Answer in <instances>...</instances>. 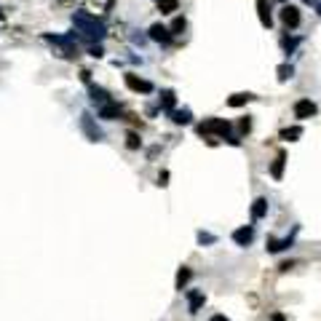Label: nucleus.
<instances>
[{"instance_id":"14","label":"nucleus","mask_w":321,"mask_h":321,"mask_svg":"<svg viewBox=\"0 0 321 321\" xmlns=\"http://www.w3.org/2000/svg\"><path fill=\"white\" fill-rule=\"evenodd\" d=\"M254 97H252V94H233V97L228 99V105L230 107H241V105H246V102H252Z\"/></svg>"},{"instance_id":"15","label":"nucleus","mask_w":321,"mask_h":321,"mask_svg":"<svg viewBox=\"0 0 321 321\" xmlns=\"http://www.w3.org/2000/svg\"><path fill=\"white\" fill-rule=\"evenodd\" d=\"M286 246H292V238H286V241H276V238H268V252H281V249H286Z\"/></svg>"},{"instance_id":"4","label":"nucleus","mask_w":321,"mask_h":321,"mask_svg":"<svg viewBox=\"0 0 321 321\" xmlns=\"http://www.w3.org/2000/svg\"><path fill=\"white\" fill-rule=\"evenodd\" d=\"M281 22H284L289 30H294L300 25V9H297V6H284V9H281Z\"/></svg>"},{"instance_id":"10","label":"nucleus","mask_w":321,"mask_h":321,"mask_svg":"<svg viewBox=\"0 0 321 321\" xmlns=\"http://www.w3.org/2000/svg\"><path fill=\"white\" fill-rule=\"evenodd\" d=\"M257 14H260L262 27H270V25H273V17H270V6H268V0H257Z\"/></svg>"},{"instance_id":"2","label":"nucleus","mask_w":321,"mask_h":321,"mask_svg":"<svg viewBox=\"0 0 321 321\" xmlns=\"http://www.w3.org/2000/svg\"><path fill=\"white\" fill-rule=\"evenodd\" d=\"M228 131H230V123L222 121V118H209V121L198 123V134H201V137H209V134L228 137Z\"/></svg>"},{"instance_id":"19","label":"nucleus","mask_w":321,"mask_h":321,"mask_svg":"<svg viewBox=\"0 0 321 321\" xmlns=\"http://www.w3.org/2000/svg\"><path fill=\"white\" fill-rule=\"evenodd\" d=\"M126 147H129V150H137V147H142V139H139L137 131H129V134H126Z\"/></svg>"},{"instance_id":"28","label":"nucleus","mask_w":321,"mask_h":321,"mask_svg":"<svg viewBox=\"0 0 321 321\" xmlns=\"http://www.w3.org/2000/svg\"><path fill=\"white\" fill-rule=\"evenodd\" d=\"M270 321H286V318H284V313H273Z\"/></svg>"},{"instance_id":"18","label":"nucleus","mask_w":321,"mask_h":321,"mask_svg":"<svg viewBox=\"0 0 321 321\" xmlns=\"http://www.w3.org/2000/svg\"><path fill=\"white\" fill-rule=\"evenodd\" d=\"M302 137V129H284V131H281V139H286V142H294V139H300Z\"/></svg>"},{"instance_id":"21","label":"nucleus","mask_w":321,"mask_h":321,"mask_svg":"<svg viewBox=\"0 0 321 321\" xmlns=\"http://www.w3.org/2000/svg\"><path fill=\"white\" fill-rule=\"evenodd\" d=\"M171 121L174 123H190V110H171Z\"/></svg>"},{"instance_id":"1","label":"nucleus","mask_w":321,"mask_h":321,"mask_svg":"<svg viewBox=\"0 0 321 321\" xmlns=\"http://www.w3.org/2000/svg\"><path fill=\"white\" fill-rule=\"evenodd\" d=\"M73 22H75V27L81 30L83 35H89V38H102L105 35V25L97 22L94 17H89V14H75Z\"/></svg>"},{"instance_id":"26","label":"nucleus","mask_w":321,"mask_h":321,"mask_svg":"<svg viewBox=\"0 0 321 321\" xmlns=\"http://www.w3.org/2000/svg\"><path fill=\"white\" fill-rule=\"evenodd\" d=\"M158 185H169V171H161L158 174Z\"/></svg>"},{"instance_id":"23","label":"nucleus","mask_w":321,"mask_h":321,"mask_svg":"<svg viewBox=\"0 0 321 321\" xmlns=\"http://www.w3.org/2000/svg\"><path fill=\"white\" fill-rule=\"evenodd\" d=\"M286 78H292V67H289V65H281V67H278V81H286Z\"/></svg>"},{"instance_id":"25","label":"nucleus","mask_w":321,"mask_h":321,"mask_svg":"<svg viewBox=\"0 0 321 321\" xmlns=\"http://www.w3.org/2000/svg\"><path fill=\"white\" fill-rule=\"evenodd\" d=\"M238 126H241V131H244V134H246V131H249V129H252V121H249V118H244V121H241V123H238Z\"/></svg>"},{"instance_id":"17","label":"nucleus","mask_w":321,"mask_h":321,"mask_svg":"<svg viewBox=\"0 0 321 321\" xmlns=\"http://www.w3.org/2000/svg\"><path fill=\"white\" fill-rule=\"evenodd\" d=\"M91 99L99 102V105H107V91L99 89V86H91Z\"/></svg>"},{"instance_id":"12","label":"nucleus","mask_w":321,"mask_h":321,"mask_svg":"<svg viewBox=\"0 0 321 321\" xmlns=\"http://www.w3.org/2000/svg\"><path fill=\"white\" fill-rule=\"evenodd\" d=\"M155 3H158L161 14H174L179 9V0H155Z\"/></svg>"},{"instance_id":"6","label":"nucleus","mask_w":321,"mask_h":321,"mask_svg":"<svg viewBox=\"0 0 321 321\" xmlns=\"http://www.w3.org/2000/svg\"><path fill=\"white\" fill-rule=\"evenodd\" d=\"M316 110H318V107L313 105L310 99H300L294 105V115H297V118H310V115H316Z\"/></svg>"},{"instance_id":"24","label":"nucleus","mask_w":321,"mask_h":321,"mask_svg":"<svg viewBox=\"0 0 321 321\" xmlns=\"http://www.w3.org/2000/svg\"><path fill=\"white\" fill-rule=\"evenodd\" d=\"M182 30H185V19H182V17H177V19H174V25H171V33H182Z\"/></svg>"},{"instance_id":"9","label":"nucleus","mask_w":321,"mask_h":321,"mask_svg":"<svg viewBox=\"0 0 321 321\" xmlns=\"http://www.w3.org/2000/svg\"><path fill=\"white\" fill-rule=\"evenodd\" d=\"M99 118H105V121H115V118H121V107H118V105H113V102H107V105H102V107H99Z\"/></svg>"},{"instance_id":"20","label":"nucleus","mask_w":321,"mask_h":321,"mask_svg":"<svg viewBox=\"0 0 321 321\" xmlns=\"http://www.w3.org/2000/svg\"><path fill=\"white\" fill-rule=\"evenodd\" d=\"M174 102H177V99H174V91H163V94H161V105L166 107L169 113L174 110Z\"/></svg>"},{"instance_id":"13","label":"nucleus","mask_w":321,"mask_h":321,"mask_svg":"<svg viewBox=\"0 0 321 321\" xmlns=\"http://www.w3.org/2000/svg\"><path fill=\"white\" fill-rule=\"evenodd\" d=\"M265 211H268V201H265V198H257L254 206H252V217H254V220H260V217H265Z\"/></svg>"},{"instance_id":"22","label":"nucleus","mask_w":321,"mask_h":321,"mask_svg":"<svg viewBox=\"0 0 321 321\" xmlns=\"http://www.w3.org/2000/svg\"><path fill=\"white\" fill-rule=\"evenodd\" d=\"M201 305H203V294H198V292H193V294H190V310L195 313V310L201 308Z\"/></svg>"},{"instance_id":"7","label":"nucleus","mask_w":321,"mask_h":321,"mask_svg":"<svg viewBox=\"0 0 321 321\" xmlns=\"http://www.w3.org/2000/svg\"><path fill=\"white\" fill-rule=\"evenodd\" d=\"M150 38H153L155 43H169L171 41V30L163 27V25H153L150 27Z\"/></svg>"},{"instance_id":"31","label":"nucleus","mask_w":321,"mask_h":321,"mask_svg":"<svg viewBox=\"0 0 321 321\" xmlns=\"http://www.w3.org/2000/svg\"><path fill=\"white\" fill-rule=\"evenodd\" d=\"M318 14H321V6H318Z\"/></svg>"},{"instance_id":"5","label":"nucleus","mask_w":321,"mask_h":321,"mask_svg":"<svg viewBox=\"0 0 321 321\" xmlns=\"http://www.w3.org/2000/svg\"><path fill=\"white\" fill-rule=\"evenodd\" d=\"M81 126H83L86 134H89L91 142H99V139H102V131H99L97 126H94V121H91V115H89V113H83V115H81Z\"/></svg>"},{"instance_id":"27","label":"nucleus","mask_w":321,"mask_h":321,"mask_svg":"<svg viewBox=\"0 0 321 321\" xmlns=\"http://www.w3.org/2000/svg\"><path fill=\"white\" fill-rule=\"evenodd\" d=\"M89 54H91V57H102V46H91Z\"/></svg>"},{"instance_id":"29","label":"nucleus","mask_w":321,"mask_h":321,"mask_svg":"<svg viewBox=\"0 0 321 321\" xmlns=\"http://www.w3.org/2000/svg\"><path fill=\"white\" fill-rule=\"evenodd\" d=\"M211 321H230V318H225V316H214Z\"/></svg>"},{"instance_id":"8","label":"nucleus","mask_w":321,"mask_h":321,"mask_svg":"<svg viewBox=\"0 0 321 321\" xmlns=\"http://www.w3.org/2000/svg\"><path fill=\"white\" fill-rule=\"evenodd\" d=\"M252 238H254V230L249 228V225H246V228H238L236 233H233V241H236L238 246H249V244H252Z\"/></svg>"},{"instance_id":"11","label":"nucleus","mask_w":321,"mask_h":321,"mask_svg":"<svg viewBox=\"0 0 321 321\" xmlns=\"http://www.w3.org/2000/svg\"><path fill=\"white\" fill-rule=\"evenodd\" d=\"M284 163H286V153H278L276 161H273V166H270L273 179H281V174H284Z\"/></svg>"},{"instance_id":"3","label":"nucleus","mask_w":321,"mask_h":321,"mask_svg":"<svg viewBox=\"0 0 321 321\" xmlns=\"http://www.w3.org/2000/svg\"><path fill=\"white\" fill-rule=\"evenodd\" d=\"M126 86H129L131 91H137V94H150L153 91V83L142 81V78L134 75V73H126Z\"/></svg>"},{"instance_id":"30","label":"nucleus","mask_w":321,"mask_h":321,"mask_svg":"<svg viewBox=\"0 0 321 321\" xmlns=\"http://www.w3.org/2000/svg\"><path fill=\"white\" fill-rule=\"evenodd\" d=\"M0 22H3V11H0Z\"/></svg>"},{"instance_id":"16","label":"nucleus","mask_w":321,"mask_h":321,"mask_svg":"<svg viewBox=\"0 0 321 321\" xmlns=\"http://www.w3.org/2000/svg\"><path fill=\"white\" fill-rule=\"evenodd\" d=\"M190 276H193L190 268H179V273H177V289H179V292L185 289V284L190 281Z\"/></svg>"}]
</instances>
